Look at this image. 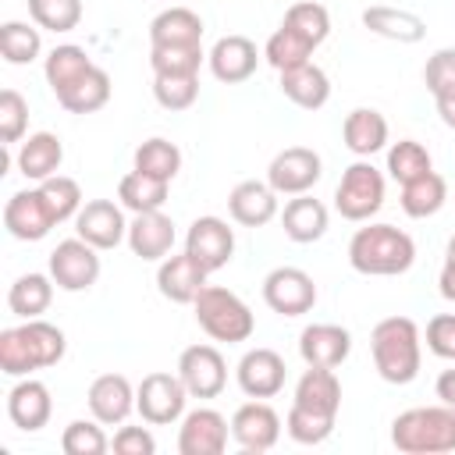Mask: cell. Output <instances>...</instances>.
<instances>
[{
    "instance_id": "6da1fadb",
    "label": "cell",
    "mask_w": 455,
    "mask_h": 455,
    "mask_svg": "<svg viewBox=\"0 0 455 455\" xmlns=\"http://www.w3.org/2000/svg\"><path fill=\"white\" fill-rule=\"evenodd\" d=\"M338 409H341V380L334 377V370L309 366L295 384L284 430L299 444H323L334 434Z\"/></svg>"
},
{
    "instance_id": "7a4b0ae2",
    "label": "cell",
    "mask_w": 455,
    "mask_h": 455,
    "mask_svg": "<svg viewBox=\"0 0 455 455\" xmlns=\"http://www.w3.org/2000/svg\"><path fill=\"white\" fill-rule=\"evenodd\" d=\"M68 352V338L60 327L46 320H25L21 327L0 331V370L7 377H32L36 370L57 366Z\"/></svg>"
},
{
    "instance_id": "3957f363",
    "label": "cell",
    "mask_w": 455,
    "mask_h": 455,
    "mask_svg": "<svg viewBox=\"0 0 455 455\" xmlns=\"http://www.w3.org/2000/svg\"><path fill=\"white\" fill-rule=\"evenodd\" d=\"M348 263L366 277H395L416 263V242L395 224H366L348 242Z\"/></svg>"
},
{
    "instance_id": "277c9868",
    "label": "cell",
    "mask_w": 455,
    "mask_h": 455,
    "mask_svg": "<svg viewBox=\"0 0 455 455\" xmlns=\"http://www.w3.org/2000/svg\"><path fill=\"white\" fill-rule=\"evenodd\" d=\"M373 366L387 384H412L423 363V338L416 320L409 316H384L370 331Z\"/></svg>"
},
{
    "instance_id": "5b68a950",
    "label": "cell",
    "mask_w": 455,
    "mask_h": 455,
    "mask_svg": "<svg viewBox=\"0 0 455 455\" xmlns=\"http://www.w3.org/2000/svg\"><path fill=\"white\" fill-rule=\"evenodd\" d=\"M391 444L402 455H444L455 451V409L416 405L391 419Z\"/></svg>"
},
{
    "instance_id": "8992f818",
    "label": "cell",
    "mask_w": 455,
    "mask_h": 455,
    "mask_svg": "<svg viewBox=\"0 0 455 455\" xmlns=\"http://www.w3.org/2000/svg\"><path fill=\"white\" fill-rule=\"evenodd\" d=\"M196 323L213 338V341H228V345H238V341H249L252 331H256V316L252 309L228 288L220 284H206L196 302Z\"/></svg>"
},
{
    "instance_id": "52a82bcc",
    "label": "cell",
    "mask_w": 455,
    "mask_h": 455,
    "mask_svg": "<svg viewBox=\"0 0 455 455\" xmlns=\"http://www.w3.org/2000/svg\"><path fill=\"white\" fill-rule=\"evenodd\" d=\"M384 206V174L370 164V160H355L345 167L338 188H334V210L345 217V220H370L377 210Z\"/></svg>"
},
{
    "instance_id": "ba28073f",
    "label": "cell",
    "mask_w": 455,
    "mask_h": 455,
    "mask_svg": "<svg viewBox=\"0 0 455 455\" xmlns=\"http://www.w3.org/2000/svg\"><path fill=\"white\" fill-rule=\"evenodd\" d=\"M185 402H188V391L181 384L178 373H167V370H156V373H146L135 387V409L139 416L149 423V427H171L185 416Z\"/></svg>"
},
{
    "instance_id": "9c48e42d",
    "label": "cell",
    "mask_w": 455,
    "mask_h": 455,
    "mask_svg": "<svg viewBox=\"0 0 455 455\" xmlns=\"http://www.w3.org/2000/svg\"><path fill=\"white\" fill-rule=\"evenodd\" d=\"M100 249L89 245L85 238H64L50 252V277L60 291H89L100 277Z\"/></svg>"
},
{
    "instance_id": "30bf717a",
    "label": "cell",
    "mask_w": 455,
    "mask_h": 455,
    "mask_svg": "<svg viewBox=\"0 0 455 455\" xmlns=\"http://www.w3.org/2000/svg\"><path fill=\"white\" fill-rule=\"evenodd\" d=\"M323 174V160L309 146H288L281 149L267 167V185L277 196H302L309 192Z\"/></svg>"
},
{
    "instance_id": "8fae6325",
    "label": "cell",
    "mask_w": 455,
    "mask_h": 455,
    "mask_svg": "<svg viewBox=\"0 0 455 455\" xmlns=\"http://www.w3.org/2000/svg\"><path fill=\"white\" fill-rule=\"evenodd\" d=\"M263 302L281 316H302L316 306V284L299 267H274L263 277Z\"/></svg>"
},
{
    "instance_id": "7c38bea8",
    "label": "cell",
    "mask_w": 455,
    "mask_h": 455,
    "mask_svg": "<svg viewBox=\"0 0 455 455\" xmlns=\"http://www.w3.org/2000/svg\"><path fill=\"white\" fill-rule=\"evenodd\" d=\"M178 377L188 398H217L228 384V363L213 345H188L178 355Z\"/></svg>"
},
{
    "instance_id": "4fadbf2b",
    "label": "cell",
    "mask_w": 455,
    "mask_h": 455,
    "mask_svg": "<svg viewBox=\"0 0 455 455\" xmlns=\"http://www.w3.org/2000/svg\"><path fill=\"white\" fill-rule=\"evenodd\" d=\"M4 228L18 238V242H39L50 235V228H57V217L43 196V188H21L4 203Z\"/></svg>"
},
{
    "instance_id": "5bb4252c",
    "label": "cell",
    "mask_w": 455,
    "mask_h": 455,
    "mask_svg": "<svg viewBox=\"0 0 455 455\" xmlns=\"http://www.w3.org/2000/svg\"><path fill=\"white\" fill-rule=\"evenodd\" d=\"M231 437L249 455L270 451L277 444V437H281V416L263 398H252V402H245V405L235 409V416H231Z\"/></svg>"
},
{
    "instance_id": "9a60e30c",
    "label": "cell",
    "mask_w": 455,
    "mask_h": 455,
    "mask_svg": "<svg viewBox=\"0 0 455 455\" xmlns=\"http://www.w3.org/2000/svg\"><path fill=\"white\" fill-rule=\"evenodd\" d=\"M185 252L196 256L213 274V270L231 263V256H235V231L220 217H210V213L196 217L188 224V235H185Z\"/></svg>"
},
{
    "instance_id": "2e32d148",
    "label": "cell",
    "mask_w": 455,
    "mask_h": 455,
    "mask_svg": "<svg viewBox=\"0 0 455 455\" xmlns=\"http://www.w3.org/2000/svg\"><path fill=\"white\" fill-rule=\"evenodd\" d=\"M75 231L78 238H85L103 252V249H117L128 238V220L114 199H89L75 217Z\"/></svg>"
},
{
    "instance_id": "e0dca14e",
    "label": "cell",
    "mask_w": 455,
    "mask_h": 455,
    "mask_svg": "<svg viewBox=\"0 0 455 455\" xmlns=\"http://www.w3.org/2000/svg\"><path fill=\"white\" fill-rule=\"evenodd\" d=\"M206 277H210V270H206L196 256H188V252H178V256H174V252H171V256L160 259L156 288H160L164 299H171V302H178V306H192L196 295L206 288Z\"/></svg>"
},
{
    "instance_id": "ac0fdd59",
    "label": "cell",
    "mask_w": 455,
    "mask_h": 455,
    "mask_svg": "<svg viewBox=\"0 0 455 455\" xmlns=\"http://www.w3.org/2000/svg\"><path fill=\"white\" fill-rule=\"evenodd\" d=\"M228 419L217 409H192L181 416L178 451L181 455H220L228 448Z\"/></svg>"
},
{
    "instance_id": "d6986e66",
    "label": "cell",
    "mask_w": 455,
    "mask_h": 455,
    "mask_svg": "<svg viewBox=\"0 0 455 455\" xmlns=\"http://www.w3.org/2000/svg\"><path fill=\"white\" fill-rule=\"evenodd\" d=\"M284 370L288 366L274 348H249L238 359L235 380H238L242 395H249V398H274L284 387Z\"/></svg>"
},
{
    "instance_id": "ffe728a7",
    "label": "cell",
    "mask_w": 455,
    "mask_h": 455,
    "mask_svg": "<svg viewBox=\"0 0 455 455\" xmlns=\"http://www.w3.org/2000/svg\"><path fill=\"white\" fill-rule=\"evenodd\" d=\"M89 412L103 423V427H117L132 416L135 409V387L124 373H100L92 384H89Z\"/></svg>"
},
{
    "instance_id": "44dd1931",
    "label": "cell",
    "mask_w": 455,
    "mask_h": 455,
    "mask_svg": "<svg viewBox=\"0 0 455 455\" xmlns=\"http://www.w3.org/2000/svg\"><path fill=\"white\" fill-rule=\"evenodd\" d=\"M50 412H53V398H50V387L36 377H18V384L7 391V416L18 430L25 434H36L50 423Z\"/></svg>"
},
{
    "instance_id": "7402d4cb",
    "label": "cell",
    "mask_w": 455,
    "mask_h": 455,
    "mask_svg": "<svg viewBox=\"0 0 455 455\" xmlns=\"http://www.w3.org/2000/svg\"><path fill=\"white\" fill-rule=\"evenodd\" d=\"M348 352H352V334L338 323H309L299 334V355L306 366L334 370L348 359Z\"/></svg>"
},
{
    "instance_id": "603a6c76",
    "label": "cell",
    "mask_w": 455,
    "mask_h": 455,
    "mask_svg": "<svg viewBox=\"0 0 455 455\" xmlns=\"http://www.w3.org/2000/svg\"><path fill=\"white\" fill-rule=\"evenodd\" d=\"M206 60H210V71H213L217 82L238 85V82H245V78L256 71L259 50H256V43L245 39V36H220V39L213 43V50L206 53Z\"/></svg>"
},
{
    "instance_id": "cb8c5ba5",
    "label": "cell",
    "mask_w": 455,
    "mask_h": 455,
    "mask_svg": "<svg viewBox=\"0 0 455 455\" xmlns=\"http://www.w3.org/2000/svg\"><path fill=\"white\" fill-rule=\"evenodd\" d=\"M128 249L139 256V259H164L171 256L174 249V220L160 210H149V213H135V220L128 224Z\"/></svg>"
},
{
    "instance_id": "d4e9b609",
    "label": "cell",
    "mask_w": 455,
    "mask_h": 455,
    "mask_svg": "<svg viewBox=\"0 0 455 455\" xmlns=\"http://www.w3.org/2000/svg\"><path fill=\"white\" fill-rule=\"evenodd\" d=\"M228 213L242 228H263L277 217V192L267 181H238L228 196Z\"/></svg>"
},
{
    "instance_id": "484cf974",
    "label": "cell",
    "mask_w": 455,
    "mask_h": 455,
    "mask_svg": "<svg viewBox=\"0 0 455 455\" xmlns=\"http://www.w3.org/2000/svg\"><path fill=\"white\" fill-rule=\"evenodd\" d=\"M281 75V92L302 107V110H320L327 100H331V78L323 68H316L313 60L299 64V68H288V71H277Z\"/></svg>"
},
{
    "instance_id": "4316f807",
    "label": "cell",
    "mask_w": 455,
    "mask_h": 455,
    "mask_svg": "<svg viewBox=\"0 0 455 455\" xmlns=\"http://www.w3.org/2000/svg\"><path fill=\"white\" fill-rule=\"evenodd\" d=\"M18 171L28 178V181H46V178H53L57 171H60V164H64V146H60V139L53 135V132H36V135H28V139H21V146H18Z\"/></svg>"
},
{
    "instance_id": "83f0119b",
    "label": "cell",
    "mask_w": 455,
    "mask_h": 455,
    "mask_svg": "<svg viewBox=\"0 0 455 455\" xmlns=\"http://www.w3.org/2000/svg\"><path fill=\"white\" fill-rule=\"evenodd\" d=\"M341 139L355 156L366 160L387 146V117L373 107H355V110H348V117L341 124Z\"/></svg>"
},
{
    "instance_id": "f1b7e54d",
    "label": "cell",
    "mask_w": 455,
    "mask_h": 455,
    "mask_svg": "<svg viewBox=\"0 0 455 455\" xmlns=\"http://www.w3.org/2000/svg\"><path fill=\"white\" fill-rule=\"evenodd\" d=\"M281 228H284V235H288L291 242L309 245V242H316V238L327 235V206H323L320 199H313L309 192L291 196V199L284 203Z\"/></svg>"
},
{
    "instance_id": "f546056e",
    "label": "cell",
    "mask_w": 455,
    "mask_h": 455,
    "mask_svg": "<svg viewBox=\"0 0 455 455\" xmlns=\"http://www.w3.org/2000/svg\"><path fill=\"white\" fill-rule=\"evenodd\" d=\"M363 25H366L373 36L391 39V43H405V46H412V43H419V39L427 36V21H423L419 14L402 11V7H384V4L366 7V11H363Z\"/></svg>"
},
{
    "instance_id": "4dcf8cb0",
    "label": "cell",
    "mask_w": 455,
    "mask_h": 455,
    "mask_svg": "<svg viewBox=\"0 0 455 455\" xmlns=\"http://www.w3.org/2000/svg\"><path fill=\"white\" fill-rule=\"evenodd\" d=\"M203 18L192 7H167L149 21V46H199Z\"/></svg>"
},
{
    "instance_id": "1f68e13d",
    "label": "cell",
    "mask_w": 455,
    "mask_h": 455,
    "mask_svg": "<svg viewBox=\"0 0 455 455\" xmlns=\"http://www.w3.org/2000/svg\"><path fill=\"white\" fill-rule=\"evenodd\" d=\"M53 96H57V103H60L64 110H71V114H96V110L107 107V100H110V75L92 64L89 71H82L71 85H64V89L53 92Z\"/></svg>"
},
{
    "instance_id": "d6a6232c",
    "label": "cell",
    "mask_w": 455,
    "mask_h": 455,
    "mask_svg": "<svg viewBox=\"0 0 455 455\" xmlns=\"http://www.w3.org/2000/svg\"><path fill=\"white\" fill-rule=\"evenodd\" d=\"M167 192H171V181L164 178H153V174H142V171H128L117 185V199L124 210L132 213H149V210H164L167 203Z\"/></svg>"
},
{
    "instance_id": "836d02e7",
    "label": "cell",
    "mask_w": 455,
    "mask_h": 455,
    "mask_svg": "<svg viewBox=\"0 0 455 455\" xmlns=\"http://www.w3.org/2000/svg\"><path fill=\"white\" fill-rule=\"evenodd\" d=\"M448 199V181L437 174V171H427L412 181L402 185V210L412 217V220H423V217H434Z\"/></svg>"
},
{
    "instance_id": "e575fe53",
    "label": "cell",
    "mask_w": 455,
    "mask_h": 455,
    "mask_svg": "<svg viewBox=\"0 0 455 455\" xmlns=\"http://www.w3.org/2000/svg\"><path fill=\"white\" fill-rule=\"evenodd\" d=\"M53 299V277L46 274H21L7 291V309L21 320H36L50 309Z\"/></svg>"
},
{
    "instance_id": "d590c367",
    "label": "cell",
    "mask_w": 455,
    "mask_h": 455,
    "mask_svg": "<svg viewBox=\"0 0 455 455\" xmlns=\"http://www.w3.org/2000/svg\"><path fill=\"white\" fill-rule=\"evenodd\" d=\"M313 43L309 39H302L295 28H288V25H281L270 39H267V46H263V57H267V64L274 68V71H288V68H299V64H306L309 57H313Z\"/></svg>"
},
{
    "instance_id": "8d00e7d4",
    "label": "cell",
    "mask_w": 455,
    "mask_h": 455,
    "mask_svg": "<svg viewBox=\"0 0 455 455\" xmlns=\"http://www.w3.org/2000/svg\"><path fill=\"white\" fill-rule=\"evenodd\" d=\"M92 68V60H89V53L82 50V46H75V43H64V46H53L50 53H46V64H43V75H46V85L53 89V92H60L64 85H71L82 71H89Z\"/></svg>"
},
{
    "instance_id": "74e56055",
    "label": "cell",
    "mask_w": 455,
    "mask_h": 455,
    "mask_svg": "<svg viewBox=\"0 0 455 455\" xmlns=\"http://www.w3.org/2000/svg\"><path fill=\"white\" fill-rule=\"evenodd\" d=\"M0 53L7 64H32L43 53L39 28L28 21H4L0 25Z\"/></svg>"
},
{
    "instance_id": "f35d334b",
    "label": "cell",
    "mask_w": 455,
    "mask_h": 455,
    "mask_svg": "<svg viewBox=\"0 0 455 455\" xmlns=\"http://www.w3.org/2000/svg\"><path fill=\"white\" fill-rule=\"evenodd\" d=\"M135 171L171 181V178L181 171V149H178L174 142L153 135V139H146V142L135 149Z\"/></svg>"
},
{
    "instance_id": "ab89813d",
    "label": "cell",
    "mask_w": 455,
    "mask_h": 455,
    "mask_svg": "<svg viewBox=\"0 0 455 455\" xmlns=\"http://www.w3.org/2000/svg\"><path fill=\"white\" fill-rule=\"evenodd\" d=\"M427 171H434V164H430V153H427L423 142H416V139H398V142L387 149V174H391L398 185H405V181H412V178H419V174H427Z\"/></svg>"
},
{
    "instance_id": "60d3db41",
    "label": "cell",
    "mask_w": 455,
    "mask_h": 455,
    "mask_svg": "<svg viewBox=\"0 0 455 455\" xmlns=\"http://www.w3.org/2000/svg\"><path fill=\"white\" fill-rule=\"evenodd\" d=\"M288 28H295L302 39H309L313 46H320L327 36H331V14L323 4H313V0H299L284 11V21Z\"/></svg>"
},
{
    "instance_id": "b9f144b4",
    "label": "cell",
    "mask_w": 455,
    "mask_h": 455,
    "mask_svg": "<svg viewBox=\"0 0 455 455\" xmlns=\"http://www.w3.org/2000/svg\"><path fill=\"white\" fill-rule=\"evenodd\" d=\"M60 448L64 455H103L110 448V437L103 434V423L92 419H71L60 434Z\"/></svg>"
},
{
    "instance_id": "7bdbcfd3",
    "label": "cell",
    "mask_w": 455,
    "mask_h": 455,
    "mask_svg": "<svg viewBox=\"0 0 455 455\" xmlns=\"http://www.w3.org/2000/svg\"><path fill=\"white\" fill-rule=\"evenodd\" d=\"M203 60H206L203 43L199 46H149L153 75H199Z\"/></svg>"
},
{
    "instance_id": "ee69618b",
    "label": "cell",
    "mask_w": 455,
    "mask_h": 455,
    "mask_svg": "<svg viewBox=\"0 0 455 455\" xmlns=\"http://www.w3.org/2000/svg\"><path fill=\"white\" fill-rule=\"evenodd\" d=\"M28 14L46 32H71L82 21V0H28Z\"/></svg>"
},
{
    "instance_id": "f6af8a7d",
    "label": "cell",
    "mask_w": 455,
    "mask_h": 455,
    "mask_svg": "<svg viewBox=\"0 0 455 455\" xmlns=\"http://www.w3.org/2000/svg\"><path fill=\"white\" fill-rule=\"evenodd\" d=\"M153 96L164 110H188L199 100V75H153Z\"/></svg>"
},
{
    "instance_id": "bcb514c9",
    "label": "cell",
    "mask_w": 455,
    "mask_h": 455,
    "mask_svg": "<svg viewBox=\"0 0 455 455\" xmlns=\"http://www.w3.org/2000/svg\"><path fill=\"white\" fill-rule=\"evenodd\" d=\"M39 188H43V196H46V203H50L57 224L78 217V210H82V188H78L75 178H68V174H53V178L39 181Z\"/></svg>"
},
{
    "instance_id": "7dc6e473",
    "label": "cell",
    "mask_w": 455,
    "mask_h": 455,
    "mask_svg": "<svg viewBox=\"0 0 455 455\" xmlns=\"http://www.w3.org/2000/svg\"><path fill=\"white\" fill-rule=\"evenodd\" d=\"M28 128V103L18 89L0 92V146H14L25 139Z\"/></svg>"
},
{
    "instance_id": "c3c4849f",
    "label": "cell",
    "mask_w": 455,
    "mask_h": 455,
    "mask_svg": "<svg viewBox=\"0 0 455 455\" xmlns=\"http://www.w3.org/2000/svg\"><path fill=\"white\" fill-rule=\"evenodd\" d=\"M423 85L430 89V96H441V92L455 89V46H444V50L427 57Z\"/></svg>"
},
{
    "instance_id": "681fc988",
    "label": "cell",
    "mask_w": 455,
    "mask_h": 455,
    "mask_svg": "<svg viewBox=\"0 0 455 455\" xmlns=\"http://www.w3.org/2000/svg\"><path fill=\"white\" fill-rule=\"evenodd\" d=\"M427 348L441 359H455V313H437L427 323Z\"/></svg>"
},
{
    "instance_id": "f907efd6",
    "label": "cell",
    "mask_w": 455,
    "mask_h": 455,
    "mask_svg": "<svg viewBox=\"0 0 455 455\" xmlns=\"http://www.w3.org/2000/svg\"><path fill=\"white\" fill-rule=\"evenodd\" d=\"M110 448L117 455H153L156 451V437L146 427H121L110 441Z\"/></svg>"
},
{
    "instance_id": "816d5d0a",
    "label": "cell",
    "mask_w": 455,
    "mask_h": 455,
    "mask_svg": "<svg viewBox=\"0 0 455 455\" xmlns=\"http://www.w3.org/2000/svg\"><path fill=\"white\" fill-rule=\"evenodd\" d=\"M434 391H437V398H441L444 405H451V409H455V370H444V373L437 377Z\"/></svg>"
},
{
    "instance_id": "f5cc1de1",
    "label": "cell",
    "mask_w": 455,
    "mask_h": 455,
    "mask_svg": "<svg viewBox=\"0 0 455 455\" xmlns=\"http://www.w3.org/2000/svg\"><path fill=\"white\" fill-rule=\"evenodd\" d=\"M434 103H437V114H441V121H444L448 128H455V89H448V92L434 96Z\"/></svg>"
},
{
    "instance_id": "db71d44e",
    "label": "cell",
    "mask_w": 455,
    "mask_h": 455,
    "mask_svg": "<svg viewBox=\"0 0 455 455\" xmlns=\"http://www.w3.org/2000/svg\"><path fill=\"white\" fill-rule=\"evenodd\" d=\"M437 288L448 302H455V263H444L441 267V277H437Z\"/></svg>"
},
{
    "instance_id": "11a10c76",
    "label": "cell",
    "mask_w": 455,
    "mask_h": 455,
    "mask_svg": "<svg viewBox=\"0 0 455 455\" xmlns=\"http://www.w3.org/2000/svg\"><path fill=\"white\" fill-rule=\"evenodd\" d=\"M444 263H455V235L448 238V249H444Z\"/></svg>"
}]
</instances>
